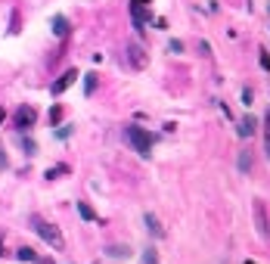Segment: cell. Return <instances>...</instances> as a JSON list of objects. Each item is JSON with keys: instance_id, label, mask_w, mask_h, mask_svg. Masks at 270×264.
I'll return each instance as SVG.
<instances>
[{"instance_id": "obj_1", "label": "cell", "mask_w": 270, "mask_h": 264, "mask_svg": "<svg viewBox=\"0 0 270 264\" xmlns=\"http://www.w3.org/2000/svg\"><path fill=\"white\" fill-rule=\"evenodd\" d=\"M128 140L134 143V149H137L143 158H149V152H152V143H155V137H152L149 131H143V128L131 125V128H128Z\"/></svg>"}, {"instance_id": "obj_2", "label": "cell", "mask_w": 270, "mask_h": 264, "mask_svg": "<svg viewBox=\"0 0 270 264\" xmlns=\"http://www.w3.org/2000/svg\"><path fill=\"white\" fill-rule=\"evenodd\" d=\"M31 227H34V233H38L41 239H47L53 249H62V233H59V227H53V224H47V221H41V218H34L31 221Z\"/></svg>"}, {"instance_id": "obj_3", "label": "cell", "mask_w": 270, "mask_h": 264, "mask_svg": "<svg viewBox=\"0 0 270 264\" xmlns=\"http://www.w3.org/2000/svg\"><path fill=\"white\" fill-rule=\"evenodd\" d=\"M34 121H38V112H34L31 106H19V109H16V115H13V125L19 128V131L34 128Z\"/></svg>"}, {"instance_id": "obj_4", "label": "cell", "mask_w": 270, "mask_h": 264, "mask_svg": "<svg viewBox=\"0 0 270 264\" xmlns=\"http://www.w3.org/2000/svg\"><path fill=\"white\" fill-rule=\"evenodd\" d=\"M149 7H152V0H131V16H134L137 28H143L149 22Z\"/></svg>"}, {"instance_id": "obj_5", "label": "cell", "mask_w": 270, "mask_h": 264, "mask_svg": "<svg viewBox=\"0 0 270 264\" xmlns=\"http://www.w3.org/2000/svg\"><path fill=\"white\" fill-rule=\"evenodd\" d=\"M75 78H78V72H75V68H65V75H59V81L53 84V94H62V91H68V87L75 84Z\"/></svg>"}, {"instance_id": "obj_6", "label": "cell", "mask_w": 270, "mask_h": 264, "mask_svg": "<svg viewBox=\"0 0 270 264\" xmlns=\"http://www.w3.org/2000/svg\"><path fill=\"white\" fill-rule=\"evenodd\" d=\"M16 258H19V261H31V264H53L50 258H41L38 252H31V249H19V252H16Z\"/></svg>"}, {"instance_id": "obj_7", "label": "cell", "mask_w": 270, "mask_h": 264, "mask_svg": "<svg viewBox=\"0 0 270 264\" xmlns=\"http://www.w3.org/2000/svg\"><path fill=\"white\" fill-rule=\"evenodd\" d=\"M255 131H258V121L251 118V115H245V118L239 121V137H251Z\"/></svg>"}, {"instance_id": "obj_8", "label": "cell", "mask_w": 270, "mask_h": 264, "mask_svg": "<svg viewBox=\"0 0 270 264\" xmlns=\"http://www.w3.org/2000/svg\"><path fill=\"white\" fill-rule=\"evenodd\" d=\"M128 50H131V62H134V68H143V65H146V53H143V47L131 44Z\"/></svg>"}, {"instance_id": "obj_9", "label": "cell", "mask_w": 270, "mask_h": 264, "mask_svg": "<svg viewBox=\"0 0 270 264\" xmlns=\"http://www.w3.org/2000/svg\"><path fill=\"white\" fill-rule=\"evenodd\" d=\"M53 34H59V38L68 34V19L65 16H53Z\"/></svg>"}, {"instance_id": "obj_10", "label": "cell", "mask_w": 270, "mask_h": 264, "mask_svg": "<svg viewBox=\"0 0 270 264\" xmlns=\"http://www.w3.org/2000/svg\"><path fill=\"white\" fill-rule=\"evenodd\" d=\"M78 215H81L84 221H97V215H94V208H90L87 202H78Z\"/></svg>"}, {"instance_id": "obj_11", "label": "cell", "mask_w": 270, "mask_h": 264, "mask_svg": "<svg viewBox=\"0 0 270 264\" xmlns=\"http://www.w3.org/2000/svg\"><path fill=\"white\" fill-rule=\"evenodd\" d=\"M146 224H149V230L155 233V236H165V230L158 227V221H155V215H146Z\"/></svg>"}, {"instance_id": "obj_12", "label": "cell", "mask_w": 270, "mask_h": 264, "mask_svg": "<svg viewBox=\"0 0 270 264\" xmlns=\"http://www.w3.org/2000/svg\"><path fill=\"white\" fill-rule=\"evenodd\" d=\"M59 174H68V168H65V165H56V168H50V171H47V178L53 181V178H59Z\"/></svg>"}, {"instance_id": "obj_13", "label": "cell", "mask_w": 270, "mask_h": 264, "mask_svg": "<svg viewBox=\"0 0 270 264\" xmlns=\"http://www.w3.org/2000/svg\"><path fill=\"white\" fill-rule=\"evenodd\" d=\"M59 118H62V106H53V109H50V121H53V125H59Z\"/></svg>"}, {"instance_id": "obj_14", "label": "cell", "mask_w": 270, "mask_h": 264, "mask_svg": "<svg viewBox=\"0 0 270 264\" xmlns=\"http://www.w3.org/2000/svg\"><path fill=\"white\" fill-rule=\"evenodd\" d=\"M94 87H97V75H87V81H84V91H87V94H94Z\"/></svg>"}, {"instance_id": "obj_15", "label": "cell", "mask_w": 270, "mask_h": 264, "mask_svg": "<svg viewBox=\"0 0 270 264\" xmlns=\"http://www.w3.org/2000/svg\"><path fill=\"white\" fill-rule=\"evenodd\" d=\"M267 128H264V140H267V158H270V112H267Z\"/></svg>"}, {"instance_id": "obj_16", "label": "cell", "mask_w": 270, "mask_h": 264, "mask_svg": "<svg viewBox=\"0 0 270 264\" xmlns=\"http://www.w3.org/2000/svg\"><path fill=\"white\" fill-rule=\"evenodd\" d=\"M168 50H171V53H180V50H184V44H180V41H171Z\"/></svg>"}, {"instance_id": "obj_17", "label": "cell", "mask_w": 270, "mask_h": 264, "mask_svg": "<svg viewBox=\"0 0 270 264\" xmlns=\"http://www.w3.org/2000/svg\"><path fill=\"white\" fill-rule=\"evenodd\" d=\"M261 65H264L267 72H270V53H261Z\"/></svg>"}, {"instance_id": "obj_18", "label": "cell", "mask_w": 270, "mask_h": 264, "mask_svg": "<svg viewBox=\"0 0 270 264\" xmlns=\"http://www.w3.org/2000/svg\"><path fill=\"white\" fill-rule=\"evenodd\" d=\"M4 115H7V112H4V109H0V125H4Z\"/></svg>"}, {"instance_id": "obj_19", "label": "cell", "mask_w": 270, "mask_h": 264, "mask_svg": "<svg viewBox=\"0 0 270 264\" xmlns=\"http://www.w3.org/2000/svg\"><path fill=\"white\" fill-rule=\"evenodd\" d=\"M245 264H255V261H245Z\"/></svg>"}]
</instances>
